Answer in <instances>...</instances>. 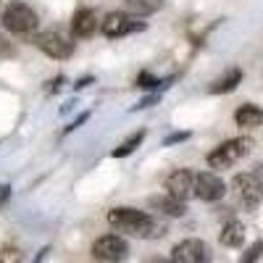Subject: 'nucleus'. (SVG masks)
<instances>
[{
	"instance_id": "6ab92c4d",
	"label": "nucleus",
	"mask_w": 263,
	"mask_h": 263,
	"mask_svg": "<svg viewBox=\"0 0 263 263\" xmlns=\"http://www.w3.org/2000/svg\"><path fill=\"white\" fill-rule=\"evenodd\" d=\"M21 260H24V255H21L18 248H13V245L0 250V263H21Z\"/></svg>"
},
{
	"instance_id": "a878e982",
	"label": "nucleus",
	"mask_w": 263,
	"mask_h": 263,
	"mask_svg": "<svg viewBox=\"0 0 263 263\" xmlns=\"http://www.w3.org/2000/svg\"><path fill=\"white\" fill-rule=\"evenodd\" d=\"M92 82H95V77H82V79H79L74 87H77V90H84V87H90Z\"/></svg>"
},
{
	"instance_id": "423d86ee",
	"label": "nucleus",
	"mask_w": 263,
	"mask_h": 263,
	"mask_svg": "<svg viewBox=\"0 0 263 263\" xmlns=\"http://www.w3.org/2000/svg\"><path fill=\"white\" fill-rule=\"evenodd\" d=\"M32 42L37 45V50H42L48 58H55V61H66L74 55V42L66 40L58 32H40V34H34Z\"/></svg>"
},
{
	"instance_id": "aec40b11",
	"label": "nucleus",
	"mask_w": 263,
	"mask_h": 263,
	"mask_svg": "<svg viewBox=\"0 0 263 263\" xmlns=\"http://www.w3.org/2000/svg\"><path fill=\"white\" fill-rule=\"evenodd\" d=\"M260 253H263V242H260V239H258L255 245H250V248H248V253H245L242 263H255V260L260 258Z\"/></svg>"
},
{
	"instance_id": "cd10ccee",
	"label": "nucleus",
	"mask_w": 263,
	"mask_h": 263,
	"mask_svg": "<svg viewBox=\"0 0 263 263\" xmlns=\"http://www.w3.org/2000/svg\"><path fill=\"white\" fill-rule=\"evenodd\" d=\"M8 197H11V187H8V184H3V187H0V205H3V203L8 200Z\"/></svg>"
},
{
	"instance_id": "bb28decb",
	"label": "nucleus",
	"mask_w": 263,
	"mask_h": 263,
	"mask_svg": "<svg viewBox=\"0 0 263 263\" xmlns=\"http://www.w3.org/2000/svg\"><path fill=\"white\" fill-rule=\"evenodd\" d=\"M253 177H255V182H258V184H260V190H263V163H258V166H255Z\"/></svg>"
},
{
	"instance_id": "4468645a",
	"label": "nucleus",
	"mask_w": 263,
	"mask_h": 263,
	"mask_svg": "<svg viewBox=\"0 0 263 263\" xmlns=\"http://www.w3.org/2000/svg\"><path fill=\"white\" fill-rule=\"evenodd\" d=\"M218 239H221L224 248H239L245 242V227L239 221H227L221 234H218Z\"/></svg>"
},
{
	"instance_id": "f3484780",
	"label": "nucleus",
	"mask_w": 263,
	"mask_h": 263,
	"mask_svg": "<svg viewBox=\"0 0 263 263\" xmlns=\"http://www.w3.org/2000/svg\"><path fill=\"white\" fill-rule=\"evenodd\" d=\"M142 140H145V132L140 129V132H135V135H132L129 140H124V142H121V145H119V147H116V150L111 153V156H114V158H124V156H132V153H135V150H137V147L142 145Z\"/></svg>"
},
{
	"instance_id": "20e7f679",
	"label": "nucleus",
	"mask_w": 263,
	"mask_h": 263,
	"mask_svg": "<svg viewBox=\"0 0 263 263\" xmlns=\"http://www.w3.org/2000/svg\"><path fill=\"white\" fill-rule=\"evenodd\" d=\"M90 255L98 263H121L129 255V242L121 234H103L92 242Z\"/></svg>"
},
{
	"instance_id": "393cba45",
	"label": "nucleus",
	"mask_w": 263,
	"mask_h": 263,
	"mask_svg": "<svg viewBox=\"0 0 263 263\" xmlns=\"http://www.w3.org/2000/svg\"><path fill=\"white\" fill-rule=\"evenodd\" d=\"M61 84H63V77H55V79H50V82H48V87H45V92H48V95L58 92V90H61Z\"/></svg>"
},
{
	"instance_id": "7c9ffc66",
	"label": "nucleus",
	"mask_w": 263,
	"mask_h": 263,
	"mask_svg": "<svg viewBox=\"0 0 263 263\" xmlns=\"http://www.w3.org/2000/svg\"><path fill=\"white\" fill-rule=\"evenodd\" d=\"M168 263H171V260H168Z\"/></svg>"
},
{
	"instance_id": "f8f14e48",
	"label": "nucleus",
	"mask_w": 263,
	"mask_h": 263,
	"mask_svg": "<svg viewBox=\"0 0 263 263\" xmlns=\"http://www.w3.org/2000/svg\"><path fill=\"white\" fill-rule=\"evenodd\" d=\"M150 208H156V211H161L163 216H171V218H182L187 213V205L182 200H177V197H171V195L150 197Z\"/></svg>"
},
{
	"instance_id": "f03ea898",
	"label": "nucleus",
	"mask_w": 263,
	"mask_h": 263,
	"mask_svg": "<svg viewBox=\"0 0 263 263\" xmlns=\"http://www.w3.org/2000/svg\"><path fill=\"white\" fill-rule=\"evenodd\" d=\"M0 24H3V29H8L16 37H29V34L37 32L40 18L27 3L11 0V3L3 8V13H0Z\"/></svg>"
},
{
	"instance_id": "b1692460",
	"label": "nucleus",
	"mask_w": 263,
	"mask_h": 263,
	"mask_svg": "<svg viewBox=\"0 0 263 263\" xmlns=\"http://www.w3.org/2000/svg\"><path fill=\"white\" fill-rule=\"evenodd\" d=\"M87 119H90V111H87V114H79V116H77V121H71V126H66V132H63V135H69V132H74L77 126H82Z\"/></svg>"
},
{
	"instance_id": "1a4fd4ad",
	"label": "nucleus",
	"mask_w": 263,
	"mask_h": 263,
	"mask_svg": "<svg viewBox=\"0 0 263 263\" xmlns=\"http://www.w3.org/2000/svg\"><path fill=\"white\" fill-rule=\"evenodd\" d=\"M166 195L177 197V200H190L195 195V174L190 168H177L166 177Z\"/></svg>"
},
{
	"instance_id": "39448f33",
	"label": "nucleus",
	"mask_w": 263,
	"mask_h": 263,
	"mask_svg": "<svg viewBox=\"0 0 263 263\" xmlns=\"http://www.w3.org/2000/svg\"><path fill=\"white\" fill-rule=\"evenodd\" d=\"M145 24H140V21H135L126 11H111L103 21H100V32L103 37L108 40H116V37H126L132 32H142Z\"/></svg>"
},
{
	"instance_id": "6e6552de",
	"label": "nucleus",
	"mask_w": 263,
	"mask_h": 263,
	"mask_svg": "<svg viewBox=\"0 0 263 263\" xmlns=\"http://www.w3.org/2000/svg\"><path fill=\"white\" fill-rule=\"evenodd\" d=\"M224 195H227V184L218 174H213V171L195 174V197H200L203 203H216Z\"/></svg>"
},
{
	"instance_id": "f257e3e1",
	"label": "nucleus",
	"mask_w": 263,
	"mask_h": 263,
	"mask_svg": "<svg viewBox=\"0 0 263 263\" xmlns=\"http://www.w3.org/2000/svg\"><path fill=\"white\" fill-rule=\"evenodd\" d=\"M105 218H108V227H114L116 232L129 234V237L145 239V237L158 234L153 216L145 211H137V208H111Z\"/></svg>"
},
{
	"instance_id": "dca6fc26",
	"label": "nucleus",
	"mask_w": 263,
	"mask_h": 263,
	"mask_svg": "<svg viewBox=\"0 0 263 263\" xmlns=\"http://www.w3.org/2000/svg\"><path fill=\"white\" fill-rule=\"evenodd\" d=\"M129 16H150L161 8V0H124Z\"/></svg>"
},
{
	"instance_id": "9b49d317",
	"label": "nucleus",
	"mask_w": 263,
	"mask_h": 263,
	"mask_svg": "<svg viewBox=\"0 0 263 263\" xmlns=\"http://www.w3.org/2000/svg\"><path fill=\"white\" fill-rule=\"evenodd\" d=\"M98 32V16L90 8H79L71 18V34L77 40H90Z\"/></svg>"
},
{
	"instance_id": "a211bd4d",
	"label": "nucleus",
	"mask_w": 263,
	"mask_h": 263,
	"mask_svg": "<svg viewBox=\"0 0 263 263\" xmlns=\"http://www.w3.org/2000/svg\"><path fill=\"white\" fill-rule=\"evenodd\" d=\"M174 79H158L156 74H150V71H140V77H137V87L140 90H158V87H168Z\"/></svg>"
},
{
	"instance_id": "412c9836",
	"label": "nucleus",
	"mask_w": 263,
	"mask_h": 263,
	"mask_svg": "<svg viewBox=\"0 0 263 263\" xmlns=\"http://www.w3.org/2000/svg\"><path fill=\"white\" fill-rule=\"evenodd\" d=\"M187 137H190V132H177V135H168L163 140V145H177V142H184Z\"/></svg>"
},
{
	"instance_id": "c85d7f7f",
	"label": "nucleus",
	"mask_w": 263,
	"mask_h": 263,
	"mask_svg": "<svg viewBox=\"0 0 263 263\" xmlns=\"http://www.w3.org/2000/svg\"><path fill=\"white\" fill-rule=\"evenodd\" d=\"M50 253V248H42V250H37V258L32 260V263H42V260H45V255Z\"/></svg>"
},
{
	"instance_id": "7ed1b4c3",
	"label": "nucleus",
	"mask_w": 263,
	"mask_h": 263,
	"mask_svg": "<svg viewBox=\"0 0 263 263\" xmlns=\"http://www.w3.org/2000/svg\"><path fill=\"white\" fill-rule=\"evenodd\" d=\"M250 147H253V140L250 137H234V140L221 142L216 150H211L205 161H208L211 168H229L237 161H242L248 153H250Z\"/></svg>"
},
{
	"instance_id": "4be33fe9",
	"label": "nucleus",
	"mask_w": 263,
	"mask_h": 263,
	"mask_svg": "<svg viewBox=\"0 0 263 263\" xmlns=\"http://www.w3.org/2000/svg\"><path fill=\"white\" fill-rule=\"evenodd\" d=\"M156 103H158V95H147V98H142L135 105V111H142V108H150V105H156Z\"/></svg>"
},
{
	"instance_id": "9d476101",
	"label": "nucleus",
	"mask_w": 263,
	"mask_h": 263,
	"mask_svg": "<svg viewBox=\"0 0 263 263\" xmlns=\"http://www.w3.org/2000/svg\"><path fill=\"white\" fill-rule=\"evenodd\" d=\"M232 187H234L237 197L242 200V205L250 208V211L260 203V197H263V190H260V184L255 182L253 174H237L234 182H232Z\"/></svg>"
},
{
	"instance_id": "5701e85b",
	"label": "nucleus",
	"mask_w": 263,
	"mask_h": 263,
	"mask_svg": "<svg viewBox=\"0 0 263 263\" xmlns=\"http://www.w3.org/2000/svg\"><path fill=\"white\" fill-rule=\"evenodd\" d=\"M0 53H3V55H8V58H11V55H16L13 45H11V42H8V40H6L3 34H0Z\"/></svg>"
},
{
	"instance_id": "0eeeda50",
	"label": "nucleus",
	"mask_w": 263,
	"mask_h": 263,
	"mask_svg": "<svg viewBox=\"0 0 263 263\" xmlns=\"http://www.w3.org/2000/svg\"><path fill=\"white\" fill-rule=\"evenodd\" d=\"M171 263H211V248L203 239H182L171 250Z\"/></svg>"
},
{
	"instance_id": "ddd939ff",
	"label": "nucleus",
	"mask_w": 263,
	"mask_h": 263,
	"mask_svg": "<svg viewBox=\"0 0 263 263\" xmlns=\"http://www.w3.org/2000/svg\"><path fill=\"white\" fill-rule=\"evenodd\" d=\"M234 121H237V126H242V129H255V126L263 124V111L258 105H253V103H245V105H239L234 111Z\"/></svg>"
},
{
	"instance_id": "c756f323",
	"label": "nucleus",
	"mask_w": 263,
	"mask_h": 263,
	"mask_svg": "<svg viewBox=\"0 0 263 263\" xmlns=\"http://www.w3.org/2000/svg\"><path fill=\"white\" fill-rule=\"evenodd\" d=\"M0 13H3V0H0Z\"/></svg>"
},
{
	"instance_id": "2eb2a0df",
	"label": "nucleus",
	"mask_w": 263,
	"mask_h": 263,
	"mask_svg": "<svg viewBox=\"0 0 263 263\" xmlns=\"http://www.w3.org/2000/svg\"><path fill=\"white\" fill-rule=\"evenodd\" d=\"M239 82H242V71H239V69H229L224 77H218V79L211 84V92H213V95H227V92L237 90Z\"/></svg>"
}]
</instances>
